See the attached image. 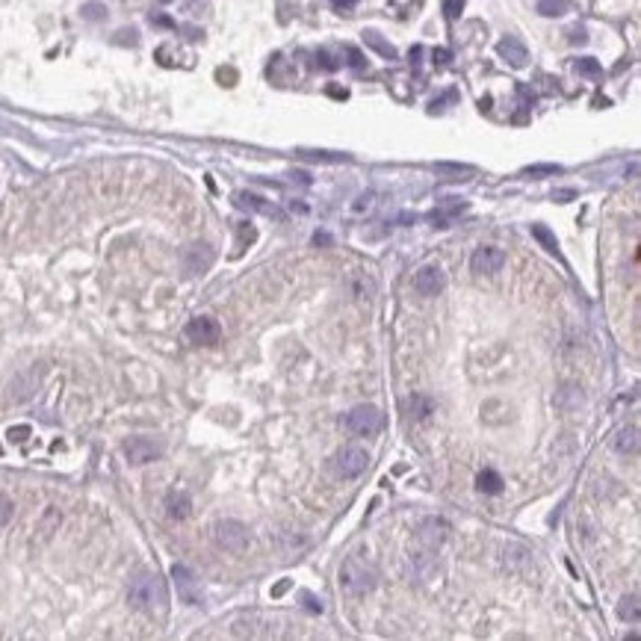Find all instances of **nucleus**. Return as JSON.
<instances>
[{
	"mask_svg": "<svg viewBox=\"0 0 641 641\" xmlns=\"http://www.w3.org/2000/svg\"><path fill=\"white\" fill-rule=\"evenodd\" d=\"M558 172H562V166H529L526 169L529 177H544V175H558Z\"/></svg>",
	"mask_w": 641,
	"mask_h": 641,
	"instance_id": "393cba45",
	"label": "nucleus"
},
{
	"mask_svg": "<svg viewBox=\"0 0 641 641\" xmlns=\"http://www.w3.org/2000/svg\"><path fill=\"white\" fill-rule=\"evenodd\" d=\"M305 160H317V163H346V154H334V151H299Z\"/></svg>",
	"mask_w": 641,
	"mask_h": 641,
	"instance_id": "412c9836",
	"label": "nucleus"
},
{
	"mask_svg": "<svg viewBox=\"0 0 641 641\" xmlns=\"http://www.w3.org/2000/svg\"><path fill=\"white\" fill-rule=\"evenodd\" d=\"M346 425L360 435V437H370L375 432H382V425H384V414L375 405H358L349 411V417H346Z\"/></svg>",
	"mask_w": 641,
	"mask_h": 641,
	"instance_id": "7ed1b4c3",
	"label": "nucleus"
},
{
	"mask_svg": "<svg viewBox=\"0 0 641 641\" xmlns=\"http://www.w3.org/2000/svg\"><path fill=\"white\" fill-rule=\"evenodd\" d=\"M213 538H216V544H219L222 550L240 553L245 544H249V529H245L240 520H219V523H216V532H213Z\"/></svg>",
	"mask_w": 641,
	"mask_h": 641,
	"instance_id": "423d86ee",
	"label": "nucleus"
},
{
	"mask_svg": "<svg viewBox=\"0 0 641 641\" xmlns=\"http://www.w3.org/2000/svg\"><path fill=\"white\" fill-rule=\"evenodd\" d=\"M213 249L207 242H192L184 249V257H180V263H184V272L187 275H204L210 269V263H213Z\"/></svg>",
	"mask_w": 641,
	"mask_h": 641,
	"instance_id": "6e6552de",
	"label": "nucleus"
},
{
	"mask_svg": "<svg viewBox=\"0 0 641 641\" xmlns=\"http://www.w3.org/2000/svg\"><path fill=\"white\" fill-rule=\"evenodd\" d=\"M573 69H577L580 74H585V77H600V74H603V71H600V62H597V59H591V57L577 59V65H573Z\"/></svg>",
	"mask_w": 641,
	"mask_h": 641,
	"instance_id": "4be33fe9",
	"label": "nucleus"
},
{
	"mask_svg": "<svg viewBox=\"0 0 641 641\" xmlns=\"http://www.w3.org/2000/svg\"><path fill=\"white\" fill-rule=\"evenodd\" d=\"M349 62H352V65H360V54L355 51V47H349Z\"/></svg>",
	"mask_w": 641,
	"mask_h": 641,
	"instance_id": "2f4dec72",
	"label": "nucleus"
},
{
	"mask_svg": "<svg viewBox=\"0 0 641 641\" xmlns=\"http://www.w3.org/2000/svg\"><path fill=\"white\" fill-rule=\"evenodd\" d=\"M364 42H367L370 47H375V51H379L384 59H393V57H396V47H393L390 42H384L375 30H367V33H364Z\"/></svg>",
	"mask_w": 641,
	"mask_h": 641,
	"instance_id": "f3484780",
	"label": "nucleus"
},
{
	"mask_svg": "<svg viewBox=\"0 0 641 641\" xmlns=\"http://www.w3.org/2000/svg\"><path fill=\"white\" fill-rule=\"evenodd\" d=\"M172 580H175V588H177V597L184 603H189V606H201L204 603L201 582L187 565H175L172 568Z\"/></svg>",
	"mask_w": 641,
	"mask_h": 641,
	"instance_id": "39448f33",
	"label": "nucleus"
},
{
	"mask_svg": "<svg viewBox=\"0 0 641 641\" xmlns=\"http://www.w3.org/2000/svg\"><path fill=\"white\" fill-rule=\"evenodd\" d=\"M314 242L317 245H328V242H331V237H328V234H314Z\"/></svg>",
	"mask_w": 641,
	"mask_h": 641,
	"instance_id": "7c9ffc66",
	"label": "nucleus"
},
{
	"mask_svg": "<svg viewBox=\"0 0 641 641\" xmlns=\"http://www.w3.org/2000/svg\"><path fill=\"white\" fill-rule=\"evenodd\" d=\"M127 600L134 609H142V612H163L169 603V594H166V582H163L157 573H136L134 580H130V588H127Z\"/></svg>",
	"mask_w": 641,
	"mask_h": 641,
	"instance_id": "f257e3e1",
	"label": "nucleus"
},
{
	"mask_svg": "<svg viewBox=\"0 0 641 641\" xmlns=\"http://www.w3.org/2000/svg\"><path fill=\"white\" fill-rule=\"evenodd\" d=\"M570 9V0H541L538 4V12L541 15H550V18H555V15H565Z\"/></svg>",
	"mask_w": 641,
	"mask_h": 641,
	"instance_id": "aec40b11",
	"label": "nucleus"
},
{
	"mask_svg": "<svg viewBox=\"0 0 641 641\" xmlns=\"http://www.w3.org/2000/svg\"><path fill=\"white\" fill-rule=\"evenodd\" d=\"M379 582V570H375L367 558L360 555H349L346 562L340 568V588L346 591V594L358 597V594H367V591L375 588Z\"/></svg>",
	"mask_w": 641,
	"mask_h": 641,
	"instance_id": "f03ea898",
	"label": "nucleus"
},
{
	"mask_svg": "<svg viewBox=\"0 0 641 641\" xmlns=\"http://www.w3.org/2000/svg\"><path fill=\"white\" fill-rule=\"evenodd\" d=\"M166 508H169V517L172 520H187L192 514V500L187 490H169V497H166Z\"/></svg>",
	"mask_w": 641,
	"mask_h": 641,
	"instance_id": "ddd939ff",
	"label": "nucleus"
},
{
	"mask_svg": "<svg viewBox=\"0 0 641 641\" xmlns=\"http://www.w3.org/2000/svg\"><path fill=\"white\" fill-rule=\"evenodd\" d=\"M30 435V429H27V425H18V429H9V437L15 440V443H21L24 437Z\"/></svg>",
	"mask_w": 641,
	"mask_h": 641,
	"instance_id": "a878e982",
	"label": "nucleus"
},
{
	"mask_svg": "<svg viewBox=\"0 0 641 641\" xmlns=\"http://www.w3.org/2000/svg\"><path fill=\"white\" fill-rule=\"evenodd\" d=\"M184 334H187L189 343H195V346H216L219 337H222V328L213 317H192L184 328Z\"/></svg>",
	"mask_w": 641,
	"mask_h": 641,
	"instance_id": "20e7f679",
	"label": "nucleus"
},
{
	"mask_svg": "<svg viewBox=\"0 0 641 641\" xmlns=\"http://www.w3.org/2000/svg\"><path fill=\"white\" fill-rule=\"evenodd\" d=\"M502 263H505V254L500 249H494V245H482V249H476L473 257H470V269L476 275H494L502 269Z\"/></svg>",
	"mask_w": 641,
	"mask_h": 641,
	"instance_id": "9d476101",
	"label": "nucleus"
},
{
	"mask_svg": "<svg viewBox=\"0 0 641 641\" xmlns=\"http://www.w3.org/2000/svg\"><path fill=\"white\" fill-rule=\"evenodd\" d=\"M12 500L6 497V494H0V526H6L9 520H12Z\"/></svg>",
	"mask_w": 641,
	"mask_h": 641,
	"instance_id": "5701e85b",
	"label": "nucleus"
},
{
	"mask_svg": "<svg viewBox=\"0 0 641 641\" xmlns=\"http://www.w3.org/2000/svg\"><path fill=\"white\" fill-rule=\"evenodd\" d=\"M124 455L130 464H148V461H157L163 455V447L151 437H130L124 443Z\"/></svg>",
	"mask_w": 641,
	"mask_h": 641,
	"instance_id": "1a4fd4ad",
	"label": "nucleus"
},
{
	"mask_svg": "<svg viewBox=\"0 0 641 641\" xmlns=\"http://www.w3.org/2000/svg\"><path fill=\"white\" fill-rule=\"evenodd\" d=\"M355 4H358V0H334V6H337V9H352Z\"/></svg>",
	"mask_w": 641,
	"mask_h": 641,
	"instance_id": "c85d7f7f",
	"label": "nucleus"
},
{
	"mask_svg": "<svg viewBox=\"0 0 641 641\" xmlns=\"http://www.w3.org/2000/svg\"><path fill=\"white\" fill-rule=\"evenodd\" d=\"M367 464H370V455L360 447H346L334 458V470L343 476V479H355V476H360L367 470Z\"/></svg>",
	"mask_w": 641,
	"mask_h": 641,
	"instance_id": "0eeeda50",
	"label": "nucleus"
},
{
	"mask_svg": "<svg viewBox=\"0 0 641 641\" xmlns=\"http://www.w3.org/2000/svg\"><path fill=\"white\" fill-rule=\"evenodd\" d=\"M464 9V0H443V12H447V18H458Z\"/></svg>",
	"mask_w": 641,
	"mask_h": 641,
	"instance_id": "b1692460",
	"label": "nucleus"
},
{
	"mask_svg": "<svg viewBox=\"0 0 641 641\" xmlns=\"http://www.w3.org/2000/svg\"><path fill=\"white\" fill-rule=\"evenodd\" d=\"M317 59H319V65H322V69H337V62H334L331 57H328L325 51H319V57H317Z\"/></svg>",
	"mask_w": 641,
	"mask_h": 641,
	"instance_id": "bb28decb",
	"label": "nucleus"
},
{
	"mask_svg": "<svg viewBox=\"0 0 641 641\" xmlns=\"http://www.w3.org/2000/svg\"><path fill=\"white\" fill-rule=\"evenodd\" d=\"M234 204L242 207V210H257V213H275L263 199H257V195H249V192H237L234 195Z\"/></svg>",
	"mask_w": 641,
	"mask_h": 641,
	"instance_id": "2eb2a0df",
	"label": "nucleus"
},
{
	"mask_svg": "<svg viewBox=\"0 0 641 641\" xmlns=\"http://www.w3.org/2000/svg\"><path fill=\"white\" fill-rule=\"evenodd\" d=\"M476 485H479V490H485V494H500L505 482H502V476H500V473L485 470V473H479V479H476Z\"/></svg>",
	"mask_w": 641,
	"mask_h": 641,
	"instance_id": "dca6fc26",
	"label": "nucleus"
},
{
	"mask_svg": "<svg viewBox=\"0 0 641 641\" xmlns=\"http://www.w3.org/2000/svg\"><path fill=\"white\" fill-rule=\"evenodd\" d=\"M443 284H447V275H443L440 266H423L414 278V287L420 295H437L443 290Z\"/></svg>",
	"mask_w": 641,
	"mask_h": 641,
	"instance_id": "9b49d317",
	"label": "nucleus"
},
{
	"mask_svg": "<svg viewBox=\"0 0 641 641\" xmlns=\"http://www.w3.org/2000/svg\"><path fill=\"white\" fill-rule=\"evenodd\" d=\"M86 15H89V18H95V15L101 18V15H104V6H86Z\"/></svg>",
	"mask_w": 641,
	"mask_h": 641,
	"instance_id": "cd10ccee",
	"label": "nucleus"
},
{
	"mask_svg": "<svg viewBox=\"0 0 641 641\" xmlns=\"http://www.w3.org/2000/svg\"><path fill=\"white\" fill-rule=\"evenodd\" d=\"M435 62H440V65H443V62H449V54L440 47V51H435Z\"/></svg>",
	"mask_w": 641,
	"mask_h": 641,
	"instance_id": "c756f323",
	"label": "nucleus"
},
{
	"mask_svg": "<svg viewBox=\"0 0 641 641\" xmlns=\"http://www.w3.org/2000/svg\"><path fill=\"white\" fill-rule=\"evenodd\" d=\"M612 447L621 455H635L638 452V429L635 425H623V429H618L615 437H612Z\"/></svg>",
	"mask_w": 641,
	"mask_h": 641,
	"instance_id": "4468645a",
	"label": "nucleus"
},
{
	"mask_svg": "<svg viewBox=\"0 0 641 641\" xmlns=\"http://www.w3.org/2000/svg\"><path fill=\"white\" fill-rule=\"evenodd\" d=\"M618 615H621V621H630V623H638V597H623L621 603H618Z\"/></svg>",
	"mask_w": 641,
	"mask_h": 641,
	"instance_id": "6ab92c4d",
	"label": "nucleus"
},
{
	"mask_svg": "<svg viewBox=\"0 0 641 641\" xmlns=\"http://www.w3.org/2000/svg\"><path fill=\"white\" fill-rule=\"evenodd\" d=\"M497 51H500V57L505 59V62H512V65H526V59H529V51H526V45L520 42V39H514V36H508V39H502L500 45H497Z\"/></svg>",
	"mask_w": 641,
	"mask_h": 641,
	"instance_id": "f8f14e48",
	"label": "nucleus"
},
{
	"mask_svg": "<svg viewBox=\"0 0 641 641\" xmlns=\"http://www.w3.org/2000/svg\"><path fill=\"white\" fill-rule=\"evenodd\" d=\"M532 237H535L541 245H544L550 254H558V240H555V234L550 231L547 225H532Z\"/></svg>",
	"mask_w": 641,
	"mask_h": 641,
	"instance_id": "a211bd4d",
	"label": "nucleus"
}]
</instances>
